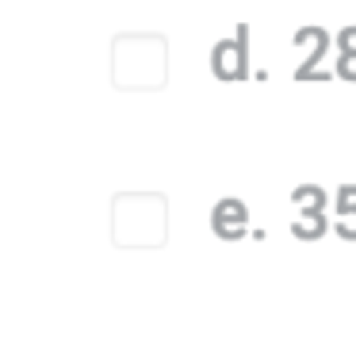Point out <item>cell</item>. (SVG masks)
Instances as JSON below:
<instances>
[{"label":"cell","mask_w":356,"mask_h":341,"mask_svg":"<svg viewBox=\"0 0 356 341\" xmlns=\"http://www.w3.org/2000/svg\"><path fill=\"white\" fill-rule=\"evenodd\" d=\"M211 230L218 234V238L234 241V238H245L249 230V211L241 200H218L215 211H211Z\"/></svg>","instance_id":"3957f363"},{"label":"cell","mask_w":356,"mask_h":341,"mask_svg":"<svg viewBox=\"0 0 356 341\" xmlns=\"http://www.w3.org/2000/svg\"><path fill=\"white\" fill-rule=\"evenodd\" d=\"M295 47L307 50V58L299 62L295 77L299 81H330V73H318V62L325 58V47H330V35L322 27H302V31H295Z\"/></svg>","instance_id":"7a4b0ae2"},{"label":"cell","mask_w":356,"mask_h":341,"mask_svg":"<svg viewBox=\"0 0 356 341\" xmlns=\"http://www.w3.org/2000/svg\"><path fill=\"white\" fill-rule=\"evenodd\" d=\"M211 73L218 81H241L249 73V27H238L234 39H222L211 50Z\"/></svg>","instance_id":"6da1fadb"},{"label":"cell","mask_w":356,"mask_h":341,"mask_svg":"<svg viewBox=\"0 0 356 341\" xmlns=\"http://www.w3.org/2000/svg\"><path fill=\"white\" fill-rule=\"evenodd\" d=\"M337 47H341V50H353V54H356V27L337 31Z\"/></svg>","instance_id":"ba28073f"},{"label":"cell","mask_w":356,"mask_h":341,"mask_svg":"<svg viewBox=\"0 0 356 341\" xmlns=\"http://www.w3.org/2000/svg\"><path fill=\"white\" fill-rule=\"evenodd\" d=\"M330 230V219H325V211H299V219L291 223V234L299 241H314L322 238V234Z\"/></svg>","instance_id":"277c9868"},{"label":"cell","mask_w":356,"mask_h":341,"mask_svg":"<svg viewBox=\"0 0 356 341\" xmlns=\"http://www.w3.org/2000/svg\"><path fill=\"white\" fill-rule=\"evenodd\" d=\"M337 234L356 241V200H337Z\"/></svg>","instance_id":"8992f818"},{"label":"cell","mask_w":356,"mask_h":341,"mask_svg":"<svg viewBox=\"0 0 356 341\" xmlns=\"http://www.w3.org/2000/svg\"><path fill=\"white\" fill-rule=\"evenodd\" d=\"M337 77L356 81V54H353V50H341V54H337Z\"/></svg>","instance_id":"52a82bcc"},{"label":"cell","mask_w":356,"mask_h":341,"mask_svg":"<svg viewBox=\"0 0 356 341\" xmlns=\"http://www.w3.org/2000/svg\"><path fill=\"white\" fill-rule=\"evenodd\" d=\"M337 200H356V184H341L337 188Z\"/></svg>","instance_id":"9c48e42d"},{"label":"cell","mask_w":356,"mask_h":341,"mask_svg":"<svg viewBox=\"0 0 356 341\" xmlns=\"http://www.w3.org/2000/svg\"><path fill=\"white\" fill-rule=\"evenodd\" d=\"M291 203L299 211H325V192L318 184H299L291 192Z\"/></svg>","instance_id":"5b68a950"}]
</instances>
